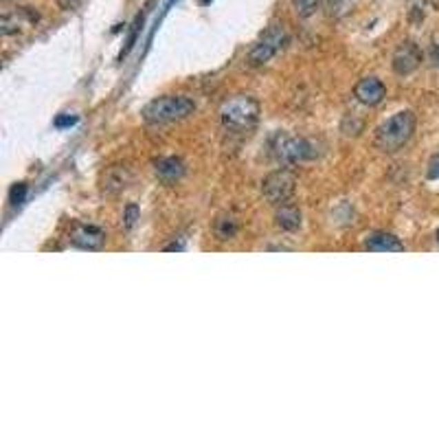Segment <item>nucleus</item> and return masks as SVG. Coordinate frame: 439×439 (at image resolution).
Instances as JSON below:
<instances>
[{"mask_svg": "<svg viewBox=\"0 0 439 439\" xmlns=\"http://www.w3.org/2000/svg\"><path fill=\"white\" fill-rule=\"evenodd\" d=\"M194 110H196L194 99L185 97V94H165V97H159L145 105L143 119L150 125H163L183 121V119L192 116Z\"/></svg>", "mask_w": 439, "mask_h": 439, "instance_id": "1", "label": "nucleus"}, {"mask_svg": "<svg viewBox=\"0 0 439 439\" xmlns=\"http://www.w3.org/2000/svg\"><path fill=\"white\" fill-rule=\"evenodd\" d=\"M415 114L411 110H402V112H396L391 119H387V121L376 130V145L378 150H382L387 154H394L398 150L405 147L413 132H415Z\"/></svg>", "mask_w": 439, "mask_h": 439, "instance_id": "2", "label": "nucleus"}, {"mask_svg": "<svg viewBox=\"0 0 439 439\" xmlns=\"http://www.w3.org/2000/svg\"><path fill=\"white\" fill-rule=\"evenodd\" d=\"M259 101L251 94H235V97L227 99L220 108L222 125L227 130H235V132H244L251 130L257 119H259Z\"/></svg>", "mask_w": 439, "mask_h": 439, "instance_id": "3", "label": "nucleus"}, {"mask_svg": "<svg viewBox=\"0 0 439 439\" xmlns=\"http://www.w3.org/2000/svg\"><path fill=\"white\" fill-rule=\"evenodd\" d=\"M272 154H275V159L283 165H296V163L314 159L316 152L310 141L290 136V134H277L272 139Z\"/></svg>", "mask_w": 439, "mask_h": 439, "instance_id": "4", "label": "nucleus"}, {"mask_svg": "<svg viewBox=\"0 0 439 439\" xmlns=\"http://www.w3.org/2000/svg\"><path fill=\"white\" fill-rule=\"evenodd\" d=\"M296 192V176L290 170H275L262 181V194L270 205H286Z\"/></svg>", "mask_w": 439, "mask_h": 439, "instance_id": "5", "label": "nucleus"}, {"mask_svg": "<svg viewBox=\"0 0 439 439\" xmlns=\"http://www.w3.org/2000/svg\"><path fill=\"white\" fill-rule=\"evenodd\" d=\"M288 42V35H286V29L275 25L270 27L262 38H259V42L251 49V53H248V64L251 66H262L266 62H270L272 57H275L283 46H286Z\"/></svg>", "mask_w": 439, "mask_h": 439, "instance_id": "6", "label": "nucleus"}, {"mask_svg": "<svg viewBox=\"0 0 439 439\" xmlns=\"http://www.w3.org/2000/svg\"><path fill=\"white\" fill-rule=\"evenodd\" d=\"M420 64H422V51L415 42H402L396 49L394 57H391V66L402 77L415 73Z\"/></svg>", "mask_w": 439, "mask_h": 439, "instance_id": "7", "label": "nucleus"}, {"mask_svg": "<svg viewBox=\"0 0 439 439\" xmlns=\"http://www.w3.org/2000/svg\"><path fill=\"white\" fill-rule=\"evenodd\" d=\"M70 244L84 251H99L105 244V231L94 227V224H77L70 231Z\"/></svg>", "mask_w": 439, "mask_h": 439, "instance_id": "8", "label": "nucleus"}, {"mask_svg": "<svg viewBox=\"0 0 439 439\" xmlns=\"http://www.w3.org/2000/svg\"><path fill=\"white\" fill-rule=\"evenodd\" d=\"M354 97L365 105H378L387 97V86L378 77H363L354 86Z\"/></svg>", "mask_w": 439, "mask_h": 439, "instance_id": "9", "label": "nucleus"}, {"mask_svg": "<svg viewBox=\"0 0 439 439\" xmlns=\"http://www.w3.org/2000/svg\"><path fill=\"white\" fill-rule=\"evenodd\" d=\"M365 251L371 253H402L405 251V244L400 242V237H396L394 233H385V231H376L365 237Z\"/></svg>", "mask_w": 439, "mask_h": 439, "instance_id": "10", "label": "nucleus"}, {"mask_svg": "<svg viewBox=\"0 0 439 439\" xmlns=\"http://www.w3.org/2000/svg\"><path fill=\"white\" fill-rule=\"evenodd\" d=\"M130 183H132V172H130V167H125V165H112V167L103 172L101 189L105 194H119L123 192Z\"/></svg>", "mask_w": 439, "mask_h": 439, "instance_id": "11", "label": "nucleus"}, {"mask_svg": "<svg viewBox=\"0 0 439 439\" xmlns=\"http://www.w3.org/2000/svg\"><path fill=\"white\" fill-rule=\"evenodd\" d=\"M156 176L161 178L165 185H172L176 181H181V178L185 176V163L181 159H176V156L161 159L156 163Z\"/></svg>", "mask_w": 439, "mask_h": 439, "instance_id": "12", "label": "nucleus"}, {"mask_svg": "<svg viewBox=\"0 0 439 439\" xmlns=\"http://www.w3.org/2000/svg\"><path fill=\"white\" fill-rule=\"evenodd\" d=\"M275 222L281 231H296L301 227V211L294 205H279L277 213H275Z\"/></svg>", "mask_w": 439, "mask_h": 439, "instance_id": "13", "label": "nucleus"}, {"mask_svg": "<svg viewBox=\"0 0 439 439\" xmlns=\"http://www.w3.org/2000/svg\"><path fill=\"white\" fill-rule=\"evenodd\" d=\"M237 220L231 216V213H220V216L213 220V235L220 242H229L237 235Z\"/></svg>", "mask_w": 439, "mask_h": 439, "instance_id": "14", "label": "nucleus"}, {"mask_svg": "<svg viewBox=\"0 0 439 439\" xmlns=\"http://www.w3.org/2000/svg\"><path fill=\"white\" fill-rule=\"evenodd\" d=\"M27 22H35L38 20V14H31V11L27 9H20L16 11V14H5L3 20H0V29H3L5 35H11V33H18L22 29V25Z\"/></svg>", "mask_w": 439, "mask_h": 439, "instance_id": "15", "label": "nucleus"}, {"mask_svg": "<svg viewBox=\"0 0 439 439\" xmlns=\"http://www.w3.org/2000/svg\"><path fill=\"white\" fill-rule=\"evenodd\" d=\"M294 3V9H296V14L307 18V16H312L316 7L321 5V0H292Z\"/></svg>", "mask_w": 439, "mask_h": 439, "instance_id": "16", "label": "nucleus"}, {"mask_svg": "<svg viewBox=\"0 0 439 439\" xmlns=\"http://www.w3.org/2000/svg\"><path fill=\"white\" fill-rule=\"evenodd\" d=\"M25 196H27V185H25V183H18V185L11 187V192H9V203L18 207V205L25 203Z\"/></svg>", "mask_w": 439, "mask_h": 439, "instance_id": "17", "label": "nucleus"}, {"mask_svg": "<svg viewBox=\"0 0 439 439\" xmlns=\"http://www.w3.org/2000/svg\"><path fill=\"white\" fill-rule=\"evenodd\" d=\"M139 220V207L132 203V205H127L125 207V213H123V227L130 231V229H134V224Z\"/></svg>", "mask_w": 439, "mask_h": 439, "instance_id": "18", "label": "nucleus"}, {"mask_svg": "<svg viewBox=\"0 0 439 439\" xmlns=\"http://www.w3.org/2000/svg\"><path fill=\"white\" fill-rule=\"evenodd\" d=\"M426 176H429L431 181H439V154H435V156L431 159L429 170H426Z\"/></svg>", "mask_w": 439, "mask_h": 439, "instance_id": "19", "label": "nucleus"}, {"mask_svg": "<svg viewBox=\"0 0 439 439\" xmlns=\"http://www.w3.org/2000/svg\"><path fill=\"white\" fill-rule=\"evenodd\" d=\"M75 123H77V116H70V114L55 119V127H68V125H75Z\"/></svg>", "mask_w": 439, "mask_h": 439, "instance_id": "20", "label": "nucleus"}, {"mask_svg": "<svg viewBox=\"0 0 439 439\" xmlns=\"http://www.w3.org/2000/svg\"><path fill=\"white\" fill-rule=\"evenodd\" d=\"M57 5L66 11H70V9H77L81 5V0H57Z\"/></svg>", "mask_w": 439, "mask_h": 439, "instance_id": "21", "label": "nucleus"}, {"mask_svg": "<svg viewBox=\"0 0 439 439\" xmlns=\"http://www.w3.org/2000/svg\"><path fill=\"white\" fill-rule=\"evenodd\" d=\"M338 5H340V0H327L329 11H336V9H338Z\"/></svg>", "mask_w": 439, "mask_h": 439, "instance_id": "22", "label": "nucleus"}, {"mask_svg": "<svg viewBox=\"0 0 439 439\" xmlns=\"http://www.w3.org/2000/svg\"><path fill=\"white\" fill-rule=\"evenodd\" d=\"M183 244H170V246H165V251H183Z\"/></svg>", "mask_w": 439, "mask_h": 439, "instance_id": "23", "label": "nucleus"}, {"mask_svg": "<svg viewBox=\"0 0 439 439\" xmlns=\"http://www.w3.org/2000/svg\"><path fill=\"white\" fill-rule=\"evenodd\" d=\"M200 3H203V5H209V3H211V0H200Z\"/></svg>", "mask_w": 439, "mask_h": 439, "instance_id": "24", "label": "nucleus"}, {"mask_svg": "<svg viewBox=\"0 0 439 439\" xmlns=\"http://www.w3.org/2000/svg\"><path fill=\"white\" fill-rule=\"evenodd\" d=\"M437 242H439V229H437Z\"/></svg>", "mask_w": 439, "mask_h": 439, "instance_id": "25", "label": "nucleus"}]
</instances>
